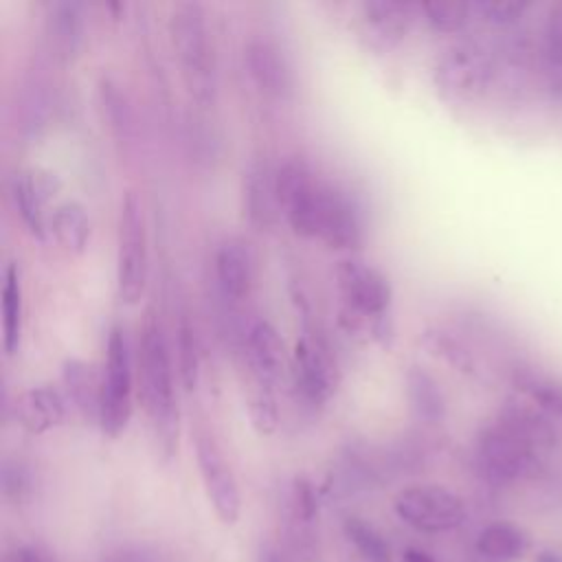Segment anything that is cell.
I'll use <instances>...</instances> for the list:
<instances>
[{
  "mask_svg": "<svg viewBox=\"0 0 562 562\" xmlns=\"http://www.w3.org/2000/svg\"><path fill=\"white\" fill-rule=\"evenodd\" d=\"M248 419L257 435L268 437L279 428V404L277 391L252 386L248 393Z\"/></svg>",
  "mask_w": 562,
  "mask_h": 562,
  "instance_id": "cell-32",
  "label": "cell"
},
{
  "mask_svg": "<svg viewBox=\"0 0 562 562\" xmlns=\"http://www.w3.org/2000/svg\"><path fill=\"white\" fill-rule=\"evenodd\" d=\"M61 189L59 178L46 169H20L9 180V195L31 237L44 241L50 233L48 202Z\"/></svg>",
  "mask_w": 562,
  "mask_h": 562,
  "instance_id": "cell-13",
  "label": "cell"
},
{
  "mask_svg": "<svg viewBox=\"0 0 562 562\" xmlns=\"http://www.w3.org/2000/svg\"><path fill=\"white\" fill-rule=\"evenodd\" d=\"M529 549L527 533L512 522H492L476 538V551L490 562H514Z\"/></svg>",
  "mask_w": 562,
  "mask_h": 562,
  "instance_id": "cell-27",
  "label": "cell"
},
{
  "mask_svg": "<svg viewBox=\"0 0 562 562\" xmlns=\"http://www.w3.org/2000/svg\"><path fill=\"white\" fill-rule=\"evenodd\" d=\"M0 310H2V347L7 356H15L22 340V281L15 263H7L2 288H0Z\"/></svg>",
  "mask_w": 562,
  "mask_h": 562,
  "instance_id": "cell-26",
  "label": "cell"
},
{
  "mask_svg": "<svg viewBox=\"0 0 562 562\" xmlns=\"http://www.w3.org/2000/svg\"><path fill=\"white\" fill-rule=\"evenodd\" d=\"M393 509L408 527L426 533L457 529L465 520V503L437 483H417L397 492Z\"/></svg>",
  "mask_w": 562,
  "mask_h": 562,
  "instance_id": "cell-8",
  "label": "cell"
},
{
  "mask_svg": "<svg viewBox=\"0 0 562 562\" xmlns=\"http://www.w3.org/2000/svg\"><path fill=\"white\" fill-rule=\"evenodd\" d=\"M167 31L187 94L202 108L213 105L217 97V59L204 4H173Z\"/></svg>",
  "mask_w": 562,
  "mask_h": 562,
  "instance_id": "cell-4",
  "label": "cell"
},
{
  "mask_svg": "<svg viewBox=\"0 0 562 562\" xmlns=\"http://www.w3.org/2000/svg\"><path fill=\"white\" fill-rule=\"evenodd\" d=\"M334 279L342 303L340 325L386 347L393 338V290L384 272L358 257H345L336 263Z\"/></svg>",
  "mask_w": 562,
  "mask_h": 562,
  "instance_id": "cell-3",
  "label": "cell"
},
{
  "mask_svg": "<svg viewBox=\"0 0 562 562\" xmlns=\"http://www.w3.org/2000/svg\"><path fill=\"white\" fill-rule=\"evenodd\" d=\"M422 345L437 358L446 360L450 367L463 371V373H474L476 371V360L470 347L454 336L448 329L441 327H430L422 334Z\"/></svg>",
  "mask_w": 562,
  "mask_h": 562,
  "instance_id": "cell-31",
  "label": "cell"
},
{
  "mask_svg": "<svg viewBox=\"0 0 562 562\" xmlns=\"http://www.w3.org/2000/svg\"><path fill=\"white\" fill-rule=\"evenodd\" d=\"M241 206L248 224L255 231H270L281 215L274 187V169L261 158H255L241 180Z\"/></svg>",
  "mask_w": 562,
  "mask_h": 562,
  "instance_id": "cell-19",
  "label": "cell"
},
{
  "mask_svg": "<svg viewBox=\"0 0 562 562\" xmlns=\"http://www.w3.org/2000/svg\"><path fill=\"white\" fill-rule=\"evenodd\" d=\"M149 241L143 202L136 191H125L116 222V294L121 303L136 305L147 288Z\"/></svg>",
  "mask_w": 562,
  "mask_h": 562,
  "instance_id": "cell-6",
  "label": "cell"
},
{
  "mask_svg": "<svg viewBox=\"0 0 562 562\" xmlns=\"http://www.w3.org/2000/svg\"><path fill=\"white\" fill-rule=\"evenodd\" d=\"M536 562H562V555L555 551H540L536 555Z\"/></svg>",
  "mask_w": 562,
  "mask_h": 562,
  "instance_id": "cell-38",
  "label": "cell"
},
{
  "mask_svg": "<svg viewBox=\"0 0 562 562\" xmlns=\"http://www.w3.org/2000/svg\"><path fill=\"white\" fill-rule=\"evenodd\" d=\"M33 492V472L20 459H7L2 463V496L4 501L20 505Z\"/></svg>",
  "mask_w": 562,
  "mask_h": 562,
  "instance_id": "cell-34",
  "label": "cell"
},
{
  "mask_svg": "<svg viewBox=\"0 0 562 562\" xmlns=\"http://www.w3.org/2000/svg\"><path fill=\"white\" fill-rule=\"evenodd\" d=\"M494 64L479 44L459 42L448 46L435 66V83L448 99H472L490 86Z\"/></svg>",
  "mask_w": 562,
  "mask_h": 562,
  "instance_id": "cell-11",
  "label": "cell"
},
{
  "mask_svg": "<svg viewBox=\"0 0 562 562\" xmlns=\"http://www.w3.org/2000/svg\"><path fill=\"white\" fill-rule=\"evenodd\" d=\"M138 395L147 415L156 454L171 461L180 441V406L176 389V362L154 310H147L138 338Z\"/></svg>",
  "mask_w": 562,
  "mask_h": 562,
  "instance_id": "cell-2",
  "label": "cell"
},
{
  "mask_svg": "<svg viewBox=\"0 0 562 562\" xmlns=\"http://www.w3.org/2000/svg\"><path fill=\"white\" fill-rule=\"evenodd\" d=\"M419 13L439 33H457L470 22V7L465 4L426 2V4H419Z\"/></svg>",
  "mask_w": 562,
  "mask_h": 562,
  "instance_id": "cell-33",
  "label": "cell"
},
{
  "mask_svg": "<svg viewBox=\"0 0 562 562\" xmlns=\"http://www.w3.org/2000/svg\"><path fill=\"white\" fill-rule=\"evenodd\" d=\"M97 108L114 143H119L123 149L132 147L138 136V116L132 97L116 79L105 75L99 79Z\"/></svg>",
  "mask_w": 562,
  "mask_h": 562,
  "instance_id": "cell-22",
  "label": "cell"
},
{
  "mask_svg": "<svg viewBox=\"0 0 562 562\" xmlns=\"http://www.w3.org/2000/svg\"><path fill=\"white\" fill-rule=\"evenodd\" d=\"M402 562H437V560H435L430 553L411 547V549H406V551L402 553Z\"/></svg>",
  "mask_w": 562,
  "mask_h": 562,
  "instance_id": "cell-37",
  "label": "cell"
},
{
  "mask_svg": "<svg viewBox=\"0 0 562 562\" xmlns=\"http://www.w3.org/2000/svg\"><path fill=\"white\" fill-rule=\"evenodd\" d=\"M15 422L29 435H44L57 428L68 411V400L55 384H37L24 391L15 404Z\"/></svg>",
  "mask_w": 562,
  "mask_h": 562,
  "instance_id": "cell-21",
  "label": "cell"
},
{
  "mask_svg": "<svg viewBox=\"0 0 562 562\" xmlns=\"http://www.w3.org/2000/svg\"><path fill=\"white\" fill-rule=\"evenodd\" d=\"M244 66L257 92L270 101H290L296 79L285 48L268 33H255L244 44Z\"/></svg>",
  "mask_w": 562,
  "mask_h": 562,
  "instance_id": "cell-12",
  "label": "cell"
},
{
  "mask_svg": "<svg viewBox=\"0 0 562 562\" xmlns=\"http://www.w3.org/2000/svg\"><path fill=\"white\" fill-rule=\"evenodd\" d=\"M193 448L198 472L215 516L224 525H235L241 514V494L222 448L217 446L215 437L204 428L195 430Z\"/></svg>",
  "mask_w": 562,
  "mask_h": 562,
  "instance_id": "cell-10",
  "label": "cell"
},
{
  "mask_svg": "<svg viewBox=\"0 0 562 562\" xmlns=\"http://www.w3.org/2000/svg\"><path fill=\"white\" fill-rule=\"evenodd\" d=\"M50 233L57 239L59 246H64L72 255H83L90 235H92V224L86 206L77 200H64L59 202L53 213H50Z\"/></svg>",
  "mask_w": 562,
  "mask_h": 562,
  "instance_id": "cell-25",
  "label": "cell"
},
{
  "mask_svg": "<svg viewBox=\"0 0 562 562\" xmlns=\"http://www.w3.org/2000/svg\"><path fill=\"white\" fill-rule=\"evenodd\" d=\"M2 562H55L46 551L37 549V547H31V544H20V547H13L4 553Z\"/></svg>",
  "mask_w": 562,
  "mask_h": 562,
  "instance_id": "cell-36",
  "label": "cell"
},
{
  "mask_svg": "<svg viewBox=\"0 0 562 562\" xmlns=\"http://www.w3.org/2000/svg\"><path fill=\"white\" fill-rule=\"evenodd\" d=\"M292 384L301 402L318 408L329 402L338 386V364L325 338L305 327L292 351Z\"/></svg>",
  "mask_w": 562,
  "mask_h": 562,
  "instance_id": "cell-9",
  "label": "cell"
},
{
  "mask_svg": "<svg viewBox=\"0 0 562 562\" xmlns=\"http://www.w3.org/2000/svg\"><path fill=\"white\" fill-rule=\"evenodd\" d=\"M99 562H160L158 555L143 547H119L101 555Z\"/></svg>",
  "mask_w": 562,
  "mask_h": 562,
  "instance_id": "cell-35",
  "label": "cell"
},
{
  "mask_svg": "<svg viewBox=\"0 0 562 562\" xmlns=\"http://www.w3.org/2000/svg\"><path fill=\"white\" fill-rule=\"evenodd\" d=\"M176 371L184 391H195L200 382V345L187 312H180L176 325Z\"/></svg>",
  "mask_w": 562,
  "mask_h": 562,
  "instance_id": "cell-29",
  "label": "cell"
},
{
  "mask_svg": "<svg viewBox=\"0 0 562 562\" xmlns=\"http://www.w3.org/2000/svg\"><path fill=\"white\" fill-rule=\"evenodd\" d=\"M61 384L66 400L81 413L86 419L97 422L99 417V397H101V375L94 367L79 358H68L61 364Z\"/></svg>",
  "mask_w": 562,
  "mask_h": 562,
  "instance_id": "cell-23",
  "label": "cell"
},
{
  "mask_svg": "<svg viewBox=\"0 0 562 562\" xmlns=\"http://www.w3.org/2000/svg\"><path fill=\"white\" fill-rule=\"evenodd\" d=\"M514 386L527 397L531 406L549 417H562V382L538 369H514Z\"/></svg>",
  "mask_w": 562,
  "mask_h": 562,
  "instance_id": "cell-28",
  "label": "cell"
},
{
  "mask_svg": "<svg viewBox=\"0 0 562 562\" xmlns=\"http://www.w3.org/2000/svg\"><path fill=\"white\" fill-rule=\"evenodd\" d=\"M215 283L226 301L239 303L252 294L255 288V257L244 239H224L213 257Z\"/></svg>",
  "mask_w": 562,
  "mask_h": 562,
  "instance_id": "cell-17",
  "label": "cell"
},
{
  "mask_svg": "<svg viewBox=\"0 0 562 562\" xmlns=\"http://www.w3.org/2000/svg\"><path fill=\"white\" fill-rule=\"evenodd\" d=\"M316 239L334 250H356L364 239L360 206L345 189L331 182L323 187Z\"/></svg>",
  "mask_w": 562,
  "mask_h": 562,
  "instance_id": "cell-14",
  "label": "cell"
},
{
  "mask_svg": "<svg viewBox=\"0 0 562 562\" xmlns=\"http://www.w3.org/2000/svg\"><path fill=\"white\" fill-rule=\"evenodd\" d=\"M419 13V4L411 2H393V0H369L360 4V35L367 44L380 53H389L404 42L415 18Z\"/></svg>",
  "mask_w": 562,
  "mask_h": 562,
  "instance_id": "cell-15",
  "label": "cell"
},
{
  "mask_svg": "<svg viewBox=\"0 0 562 562\" xmlns=\"http://www.w3.org/2000/svg\"><path fill=\"white\" fill-rule=\"evenodd\" d=\"M316 520H318V496L305 476H296L290 483L288 498H285V525L288 538L296 553L305 558H314L318 551V536H316Z\"/></svg>",
  "mask_w": 562,
  "mask_h": 562,
  "instance_id": "cell-18",
  "label": "cell"
},
{
  "mask_svg": "<svg viewBox=\"0 0 562 562\" xmlns=\"http://www.w3.org/2000/svg\"><path fill=\"white\" fill-rule=\"evenodd\" d=\"M134 411V358L125 327L112 325L105 342L99 397V430L116 439L125 432Z\"/></svg>",
  "mask_w": 562,
  "mask_h": 562,
  "instance_id": "cell-5",
  "label": "cell"
},
{
  "mask_svg": "<svg viewBox=\"0 0 562 562\" xmlns=\"http://www.w3.org/2000/svg\"><path fill=\"white\" fill-rule=\"evenodd\" d=\"M342 533L349 547L362 562H393L389 542L384 536L360 516H347L342 520Z\"/></svg>",
  "mask_w": 562,
  "mask_h": 562,
  "instance_id": "cell-30",
  "label": "cell"
},
{
  "mask_svg": "<svg viewBox=\"0 0 562 562\" xmlns=\"http://www.w3.org/2000/svg\"><path fill=\"white\" fill-rule=\"evenodd\" d=\"M279 211L290 228L301 237H316L318 209L325 180L301 158H285L274 169Z\"/></svg>",
  "mask_w": 562,
  "mask_h": 562,
  "instance_id": "cell-7",
  "label": "cell"
},
{
  "mask_svg": "<svg viewBox=\"0 0 562 562\" xmlns=\"http://www.w3.org/2000/svg\"><path fill=\"white\" fill-rule=\"evenodd\" d=\"M44 29L50 53L59 61H75L81 55L86 42L83 4L75 0H59L48 4Z\"/></svg>",
  "mask_w": 562,
  "mask_h": 562,
  "instance_id": "cell-20",
  "label": "cell"
},
{
  "mask_svg": "<svg viewBox=\"0 0 562 562\" xmlns=\"http://www.w3.org/2000/svg\"><path fill=\"white\" fill-rule=\"evenodd\" d=\"M268 562H285L279 553H274V551H270V555H268Z\"/></svg>",
  "mask_w": 562,
  "mask_h": 562,
  "instance_id": "cell-39",
  "label": "cell"
},
{
  "mask_svg": "<svg viewBox=\"0 0 562 562\" xmlns=\"http://www.w3.org/2000/svg\"><path fill=\"white\" fill-rule=\"evenodd\" d=\"M244 358L252 386L277 391L285 371V347L270 321L257 318L248 325L244 334Z\"/></svg>",
  "mask_w": 562,
  "mask_h": 562,
  "instance_id": "cell-16",
  "label": "cell"
},
{
  "mask_svg": "<svg viewBox=\"0 0 562 562\" xmlns=\"http://www.w3.org/2000/svg\"><path fill=\"white\" fill-rule=\"evenodd\" d=\"M558 443L553 417L531 404L507 402L474 441L479 474L496 487L533 476Z\"/></svg>",
  "mask_w": 562,
  "mask_h": 562,
  "instance_id": "cell-1",
  "label": "cell"
},
{
  "mask_svg": "<svg viewBox=\"0 0 562 562\" xmlns=\"http://www.w3.org/2000/svg\"><path fill=\"white\" fill-rule=\"evenodd\" d=\"M411 413L424 424H441L446 417V397L430 371L413 364L404 378Z\"/></svg>",
  "mask_w": 562,
  "mask_h": 562,
  "instance_id": "cell-24",
  "label": "cell"
}]
</instances>
